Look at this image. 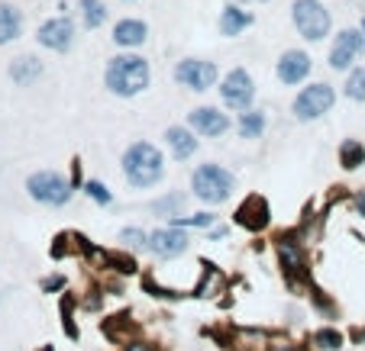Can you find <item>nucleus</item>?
Here are the masks:
<instances>
[{
	"label": "nucleus",
	"mask_w": 365,
	"mask_h": 351,
	"mask_svg": "<svg viewBox=\"0 0 365 351\" xmlns=\"http://www.w3.org/2000/svg\"><path fill=\"white\" fill-rule=\"evenodd\" d=\"M103 81L117 97H136L149 87V62L139 55H117L110 58Z\"/></svg>",
	"instance_id": "f257e3e1"
},
{
	"label": "nucleus",
	"mask_w": 365,
	"mask_h": 351,
	"mask_svg": "<svg viewBox=\"0 0 365 351\" xmlns=\"http://www.w3.org/2000/svg\"><path fill=\"white\" fill-rule=\"evenodd\" d=\"M123 171L136 187H152L155 181H162V171H165V161H162V152L149 142H136V145L123 155Z\"/></svg>",
	"instance_id": "f03ea898"
},
{
	"label": "nucleus",
	"mask_w": 365,
	"mask_h": 351,
	"mask_svg": "<svg viewBox=\"0 0 365 351\" xmlns=\"http://www.w3.org/2000/svg\"><path fill=\"white\" fill-rule=\"evenodd\" d=\"M291 17H294L298 33L304 39H310V42H320V39L330 36V13L320 0H294Z\"/></svg>",
	"instance_id": "7ed1b4c3"
},
{
	"label": "nucleus",
	"mask_w": 365,
	"mask_h": 351,
	"mask_svg": "<svg viewBox=\"0 0 365 351\" xmlns=\"http://www.w3.org/2000/svg\"><path fill=\"white\" fill-rule=\"evenodd\" d=\"M194 194L201 197V200H207V204H223L226 197H230V190H233V174L230 171H223L220 165H201L194 171Z\"/></svg>",
	"instance_id": "20e7f679"
},
{
	"label": "nucleus",
	"mask_w": 365,
	"mask_h": 351,
	"mask_svg": "<svg viewBox=\"0 0 365 351\" xmlns=\"http://www.w3.org/2000/svg\"><path fill=\"white\" fill-rule=\"evenodd\" d=\"M26 190L33 200H39V204H52V206H62L71 197V187H68V181L62 174H52V171H39V174H33L26 181Z\"/></svg>",
	"instance_id": "39448f33"
},
{
	"label": "nucleus",
	"mask_w": 365,
	"mask_h": 351,
	"mask_svg": "<svg viewBox=\"0 0 365 351\" xmlns=\"http://www.w3.org/2000/svg\"><path fill=\"white\" fill-rule=\"evenodd\" d=\"M333 100H337V93H333L330 84H310V87H304L298 93V100H294V116L304 123L317 120V116H323L333 107Z\"/></svg>",
	"instance_id": "423d86ee"
},
{
	"label": "nucleus",
	"mask_w": 365,
	"mask_h": 351,
	"mask_svg": "<svg viewBox=\"0 0 365 351\" xmlns=\"http://www.w3.org/2000/svg\"><path fill=\"white\" fill-rule=\"evenodd\" d=\"M220 97H223V103L226 107H233V110H249V103H253V97H255L249 71L233 68V71L223 78V84H220Z\"/></svg>",
	"instance_id": "0eeeda50"
},
{
	"label": "nucleus",
	"mask_w": 365,
	"mask_h": 351,
	"mask_svg": "<svg viewBox=\"0 0 365 351\" xmlns=\"http://www.w3.org/2000/svg\"><path fill=\"white\" fill-rule=\"evenodd\" d=\"M175 81L191 91H207L217 84V65L214 62H201V58H185L175 68Z\"/></svg>",
	"instance_id": "6e6552de"
},
{
	"label": "nucleus",
	"mask_w": 365,
	"mask_h": 351,
	"mask_svg": "<svg viewBox=\"0 0 365 351\" xmlns=\"http://www.w3.org/2000/svg\"><path fill=\"white\" fill-rule=\"evenodd\" d=\"M39 46L52 48V52H68L71 42H75V23L68 17H56V19H46L39 26Z\"/></svg>",
	"instance_id": "1a4fd4ad"
},
{
	"label": "nucleus",
	"mask_w": 365,
	"mask_h": 351,
	"mask_svg": "<svg viewBox=\"0 0 365 351\" xmlns=\"http://www.w3.org/2000/svg\"><path fill=\"white\" fill-rule=\"evenodd\" d=\"M359 48H362V33L343 29L337 36V42H333V48H330V68H333V71H346V68L356 62Z\"/></svg>",
	"instance_id": "9d476101"
},
{
	"label": "nucleus",
	"mask_w": 365,
	"mask_h": 351,
	"mask_svg": "<svg viewBox=\"0 0 365 351\" xmlns=\"http://www.w3.org/2000/svg\"><path fill=\"white\" fill-rule=\"evenodd\" d=\"M310 74V55L300 52V48H291L285 52L278 62V81L281 84H300Z\"/></svg>",
	"instance_id": "9b49d317"
},
{
	"label": "nucleus",
	"mask_w": 365,
	"mask_h": 351,
	"mask_svg": "<svg viewBox=\"0 0 365 351\" xmlns=\"http://www.w3.org/2000/svg\"><path fill=\"white\" fill-rule=\"evenodd\" d=\"M191 126H194L201 136L214 139V136H223V132L230 129V120H226L220 110H214V107H197V110L191 113Z\"/></svg>",
	"instance_id": "f8f14e48"
},
{
	"label": "nucleus",
	"mask_w": 365,
	"mask_h": 351,
	"mask_svg": "<svg viewBox=\"0 0 365 351\" xmlns=\"http://www.w3.org/2000/svg\"><path fill=\"white\" fill-rule=\"evenodd\" d=\"M152 251L159 255V258H175V255H181V251L187 249V239H185V232L175 226V229H159V232H152V239H149Z\"/></svg>",
	"instance_id": "ddd939ff"
},
{
	"label": "nucleus",
	"mask_w": 365,
	"mask_h": 351,
	"mask_svg": "<svg viewBox=\"0 0 365 351\" xmlns=\"http://www.w3.org/2000/svg\"><path fill=\"white\" fill-rule=\"evenodd\" d=\"M146 36H149V29H146V23L142 19H120L117 26H113V42L120 48H136L146 42Z\"/></svg>",
	"instance_id": "4468645a"
},
{
	"label": "nucleus",
	"mask_w": 365,
	"mask_h": 351,
	"mask_svg": "<svg viewBox=\"0 0 365 351\" xmlns=\"http://www.w3.org/2000/svg\"><path fill=\"white\" fill-rule=\"evenodd\" d=\"M236 222L239 226H246V229H262L265 222H269V206H265V200H259V197H249L239 210H236Z\"/></svg>",
	"instance_id": "2eb2a0df"
},
{
	"label": "nucleus",
	"mask_w": 365,
	"mask_h": 351,
	"mask_svg": "<svg viewBox=\"0 0 365 351\" xmlns=\"http://www.w3.org/2000/svg\"><path fill=\"white\" fill-rule=\"evenodd\" d=\"M39 74H42V62H39L36 55H19V58H13V65H10V78H13V84H19V87H29Z\"/></svg>",
	"instance_id": "dca6fc26"
},
{
	"label": "nucleus",
	"mask_w": 365,
	"mask_h": 351,
	"mask_svg": "<svg viewBox=\"0 0 365 351\" xmlns=\"http://www.w3.org/2000/svg\"><path fill=\"white\" fill-rule=\"evenodd\" d=\"M23 33V13L13 3H0V46H7Z\"/></svg>",
	"instance_id": "f3484780"
},
{
	"label": "nucleus",
	"mask_w": 365,
	"mask_h": 351,
	"mask_svg": "<svg viewBox=\"0 0 365 351\" xmlns=\"http://www.w3.org/2000/svg\"><path fill=\"white\" fill-rule=\"evenodd\" d=\"M253 26V13H246L243 7H223V13H220V33L223 36H239L243 29Z\"/></svg>",
	"instance_id": "a211bd4d"
},
{
	"label": "nucleus",
	"mask_w": 365,
	"mask_h": 351,
	"mask_svg": "<svg viewBox=\"0 0 365 351\" xmlns=\"http://www.w3.org/2000/svg\"><path fill=\"white\" fill-rule=\"evenodd\" d=\"M165 139H169L171 152H175L178 158H191L197 152V139L187 129H181V126H171V129L165 132Z\"/></svg>",
	"instance_id": "6ab92c4d"
},
{
	"label": "nucleus",
	"mask_w": 365,
	"mask_h": 351,
	"mask_svg": "<svg viewBox=\"0 0 365 351\" xmlns=\"http://www.w3.org/2000/svg\"><path fill=\"white\" fill-rule=\"evenodd\" d=\"M78 10H81V19H85L87 29L103 26V19H107V7H103V0H78Z\"/></svg>",
	"instance_id": "aec40b11"
},
{
	"label": "nucleus",
	"mask_w": 365,
	"mask_h": 351,
	"mask_svg": "<svg viewBox=\"0 0 365 351\" xmlns=\"http://www.w3.org/2000/svg\"><path fill=\"white\" fill-rule=\"evenodd\" d=\"M339 158H343V168H359L365 161V148H362V142H356V139H349V142H343V148H339Z\"/></svg>",
	"instance_id": "412c9836"
},
{
	"label": "nucleus",
	"mask_w": 365,
	"mask_h": 351,
	"mask_svg": "<svg viewBox=\"0 0 365 351\" xmlns=\"http://www.w3.org/2000/svg\"><path fill=\"white\" fill-rule=\"evenodd\" d=\"M265 129V116L262 113H243V120H239V132H243L246 139H255V136H262Z\"/></svg>",
	"instance_id": "4be33fe9"
},
{
	"label": "nucleus",
	"mask_w": 365,
	"mask_h": 351,
	"mask_svg": "<svg viewBox=\"0 0 365 351\" xmlns=\"http://www.w3.org/2000/svg\"><path fill=\"white\" fill-rule=\"evenodd\" d=\"M346 97L349 100H365V68H356L346 81Z\"/></svg>",
	"instance_id": "5701e85b"
},
{
	"label": "nucleus",
	"mask_w": 365,
	"mask_h": 351,
	"mask_svg": "<svg viewBox=\"0 0 365 351\" xmlns=\"http://www.w3.org/2000/svg\"><path fill=\"white\" fill-rule=\"evenodd\" d=\"M314 342H317L320 348H337V345H343V335L333 332V329H323V332L314 335Z\"/></svg>",
	"instance_id": "b1692460"
},
{
	"label": "nucleus",
	"mask_w": 365,
	"mask_h": 351,
	"mask_svg": "<svg viewBox=\"0 0 365 351\" xmlns=\"http://www.w3.org/2000/svg\"><path fill=\"white\" fill-rule=\"evenodd\" d=\"M175 226H214V216L210 213H197V216H187V219H181V216H175Z\"/></svg>",
	"instance_id": "393cba45"
},
{
	"label": "nucleus",
	"mask_w": 365,
	"mask_h": 351,
	"mask_svg": "<svg viewBox=\"0 0 365 351\" xmlns=\"http://www.w3.org/2000/svg\"><path fill=\"white\" fill-rule=\"evenodd\" d=\"M120 239L126 242L130 249H142V245H146V242H142V232H139V229H123Z\"/></svg>",
	"instance_id": "a878e982"
},
{
	"label": "nucleus",
	"mask_w": 365,
	"mask_h": 351,
	"mask_svg": "<svg viewBox=\"0 0 365 351\" xmlns=\"http://www.w3.org/2000/svg\"><path fill=\"white\" fill-rule=\"evenodd\" d=\"M87 194H91L97 204H110V194H107V187L103 184H87Z\"/></svg>",
	"instance_id": "bb28decb"
},
{
	"label": "nucleus",
	"mask_w": 365,
	"mask_h": 351,
	"mask_svg": "<svg viewBox=\"0 0 365 351\" xmlns=\"http://www.w3.org/2000/svg\"><path fill=\"white\" fill-rule=\"evenodd\" d=\"M107 261H110V264H117L120 271H133V268H136V264H133V258H117V255H107Z\"/></svg>",
	"instance_id": "cd10ccee"
},
{
	"label": "nucleus",
	"mask_w": 365,
	"mask_h": 351,
	"mask_svg": "<svg viewBox=\"0 0 365 351\" xmlns=\"http://www.w3.org/2000/svg\"><path fill=\"white\" fill-rule=\"evenodd\" d=\"M356 210H359V213H362V216H365V190H362V194L356 197Z\"/></svg>",
	"instance_id": "c85d7f7f"
},
{
	"label": "nucleus",
	"mask_w": 365,
	"mask_h": 351,
	"mask_svg": "<svg viewBox=\"0 0 365 351\" xmlns=\"http://www.w3.org/2000/svg\"><path fill=\"white\" fill-rule=\"evenodd\" d=\"M130 351H149L146 345H130Z\"/></svg>",
	"instance_id": "c756f323"
},
{
	"label": "nucleus",
	"mask_w": 365,
	"mask_h": 351,
	"mask_svg": "<svg viewBox=\"0 0 365 351\" xmlns=\"http://www.w3.org/2000/svg\"><path fill=\"white\" fill-rule=\"evenodd\" d=\"M362 48H365V19H362Z\"/></svg>",
	"instance_id": "7c9ffc66"
},
{
	"label": "nucleus",
	"mask_w": 365,
	"mask_h": 351,
	"mask_svg": "<svg viewBox=\"0 0 365 351\" xmlns=\"http://www.w3.org/2000/svg\"><path fill=\"white\" fill-rule=\"evenodd\" d=\"M243 3H262V0H243Z\"/></svg>",
	"instance_id": "2f4dec72"
},
{
	"label": "nucleus",
	"mask_w": 365,
	"mask_h": 351,
	"mask_svg": "<svg viewBox=\"0 0 365 351\" xmlns=\"http://www.w3.org/2000/svg\"><path fill=\"white\" fill-rule=\"evenodd\" d=\"M42 351H52V348H42Z\"/></svg>",
	"instance_id": "473e14b6"
}]
</instances>
